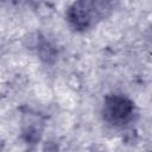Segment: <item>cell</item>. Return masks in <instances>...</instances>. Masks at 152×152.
I'll return each mask as SVG.
<instances>
[{
	"label": "cell",
	"instance_id": "7a4b0ae2",
	"mask_svg": "<svg viewBox=\"0 0 152 152\" xmlns=\"http://www.w3.org/2000/svg\"><path fill=\"white\" fill-rule=\"evenodd\" d=\"M96 4L94 2H76L74 4L68 12L69 20L74 24L75 27L86 28L93 20L94 12Z\"/></svg>",
	"mask_w": 152,
	"mask_h": 152
},
{
	"label": "cell",
	"instance_id": "6da1fadb",
	"mask_svg": "<svg viewBox=\"0 0 152 152\" xmlns=\"http://www.w3.org/2000/svg\"><path fill=\"white\" fill-rule=\"evenodd\" d=\"M134 112L133 103L125 96L112 95L108 96L103 106V115L107 121L113 125H125L127 124Z\"/></svg>",
	"mask_w": 152,
	"mask_h": 152
}]
</instances>
